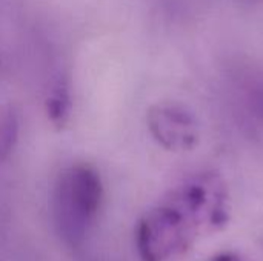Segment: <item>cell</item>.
Wrapping results in <instances>:
<instances>
[{"mask_svg": "<svg viewBox=\"0 0 263 261\" xmlns=\"http://www.w3.org/2000/svg\"><path fill=\"white\" fill-rule=\"evenodd\" d=\"M230 223V192L216 172L197 174L153 206L137 223L136 251L142 261H174L202 237Z\"/></svg>", "mask_w": 263, "mask_h": 261, "instance_id": "cell-1", "label": "cell"}, {"mask_svg": "<svg viewBox=\"0 0 263 261\" xmlns=\"http://www.w3.org/2000/svg\"><path fill=\"white\" fill-rule=\"evenodd\" d=\"M100 172L88 163H72L55 178L51 211L55 231L68 248H80L92 232L103 205Z\"/></svg>", "mask_w": 263, "mask_h": 261, "instance_id": "cell-2", "label": "cell"}, {"mask_svg": "<svg viewBox=\"0 0 263 261\" xmlns=\"http://www.w3.org/2000/svg\"><path fill=\"white\" fill-rule=\"evenodd\" d=\"M146 122L153 138L168 151H191L199 143L196 117L177 103L154 105Z\"/></svg>", "mask_w": 263, "mask_h": 261, "instance_id": "cell-3", "label": "cell"}, {"mask_svg": "<svg viewBox=\"0 0 263 261\" xmlns=\"http://www.w3.org/2000/svg\"><path fill=\"white\" fill-rule=\"evenodd\" d=\"M20 134V114L12 105L0 106V165L11 155Z\"/></svg>", "mask_w": 263, "mask_h": 261, "instance_id": "cell-4", "label": "cell"}, {"mask_svg": "<svg viewBox=\"0 0 263 261\" xmlns=\"http://www.w3.org/2000/svg\"><path fill=\"white\" fill-rule=\"evenodd\" d=\"M48 114L55 125H63L69 114V95L65 86L59 85L48 98Z\"/></svg>", "mask_w": 263, "mask_h": 261, "instance_id": "cell-5", "label": "cell"}, {"mask_svg": "<svg viewBox=\"0 0 263 261\" xmlns=\"http://www.w3.org/2000/svg\"><path fill=\"white\" fill-rule=\"evenodd\" d=\"M210 261H245L242 257H239L237 254H233V252H223V254H219L216 257H213Z\"/></svg>", "mask_w": 263, "mask_h": 261, "instance_id": "cell-6", "label": "cell"}]
</instances>
